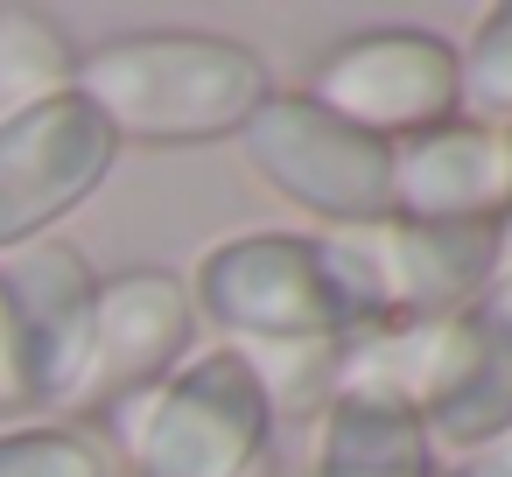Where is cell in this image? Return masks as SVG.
<instances>
[{
  "mask_svg": "<svg viewBox=\"0 0 512 477\" xmlns=\"http://www.w3.org/2000/svg\"><path fill=\"white\" fill-rule=\"evenodd\" d=\"M246 162L302 211L330 225H372L393 218V148L330 120L302 92H274L246 127H239Z\"/></svg>",
  "mask_w": 512,
  "mask_h": 477,
  "instance_id": "277c9868",
  "label": "cell"
},
{
  "mask_svg": "<svg viewBox=\"0 0 512 477\" xmlns=\"http://www.w3.org/2000/svg\"><path fill=\"white\" fill-rule=\"evenodd\" d=\"M0 477H120V456L78 421L0 428Z\"/></svg>",
  "mask_w": 512,
  "mask_h": 477,
  "instance_id": "4fadbf2b",
  "label": "cell"
},
{
  "mask_svg": "<svg viewBox=\"0 0 512 477\" xmlns=\"http://www.w3.org/2000/svg\"><path fill=\"white\" fill-rule=\"evenodd\" d=\"M302 99H316L330 120L393 148L456 120V50L428 29H372L337 43L309 71Z\"/></svg>",
  "mask_w": 512,
  "mask_h": 477,
  "instance_id": "8992f818",
  "label": "cell"
},
{
  "mask_svg": "<svg viewBox=\"0 0 512 477\" xmlns=\"http://www.w3.org/2000/svg\"><path fill=\"white\" fill-rule=\"evenodd\" d=\"M393 218L414 225H505V141L498 127H428L393 141Z\"/></svg>",
  "mask_w": 512,
  "mask_h": 477,
  "instance_id": "30bf717a",
  "label": "cell"
},
{
  "mask_svg": "<svg viewBox=\"0 0 512 477\" xmlns=\"http://www.w3.org/2000/svg\"><path fill=\"white\" fill-rule=\"evenodd\" d=\"M456 113L470 127H512V0L484 15L470 57H456Z\"/></svg>",
  "mask_w": 512,
  "mask_h": 477,
  "instance_id": "5bb4252c",
  "label": "cell"
},
{
  "mask_svg": "<svg viewBox=\"0 0 512 477\" xmlns=\"http://www.w3.org/2000/svg\"><path fill=\"white\" fill-rule=\"evenodd\" d=\"M113 456L134 477H246L267 449V400L232 351H197L148 393L106 407Z\"/></svg>",
  "mask_w": 512,
  "mask_h": 477,
  "instance_id": "3957f363",
  "label": "cell"
},
{
  "mask_svg": "<svg viewBox=\"0 0 512 477\" xmlns=\"http://www.w3.org/2000/svg\"><path fill=\"white\" fill-rule=\"evenodd\" d=\"M498 141H505V204H512V127H498Z\"/></svg>",
  "mask_w": 512,
  "mask_h": 477,
  "instance_id": "e0dca14e",
  "label": "cell"
},
{
  "mask_svg": "<svg viewBox=\"0 0 512 477\" xmlns=\"http://www.w3.org/2000/svg\"><path fill=\"white\" fill-rule=\"evenodd\" d=\"M78 92V43L43 8H0V127Z\"/></svg>",
  "mask_w": 512,
  "mask_h": 477,
  "instance_id": "7c38bea8",
  "label": "cell"
},
{
  "mask_svg": "<svg viewBox=\"0 0 512 477\" xmlns=\"http://www.w3.org/2000/svg\"><path fill=\"white\" fill-rule=\"evenodd\" d=\"M0 288H8L15 323H22V358H29L36 407H71V386L85 372V351H92V309H99L92 260L64 239H36L22 253H8Z\"/></svg>",
  "mask_w": 512,
  "mask_h": 477,
  "instance_id": "9c48e42d",
  "label": "cell"
},
{
  "mask_svg": "<svg viewBox=\"0 0 512 477\" xmlns=\"http://www.w3.org/2000/svg\"><path fill=\"white\" fill-rule=\"evenodd\" d=\"M190 309L232 337L225 351L351 337L337 316V295L323 281L316 239H295V232H253V239L211 246L190 281Z\"/></svg>",
  "mask_w": 512,
  "mask_h": 477,
  "instance_id": "5b68a950",
  "label": "cell"
},
{
  "mask_svg": "<svg viewBox=\"0 0 512 477\" xmlns=\"http://www.w3.org/2000/svg\"><path fill=\"white\" fill-rule=\"evenodd\" d=\"M36 407V386H29V358H22V323H15V302L0 288V414H29Z\"/></svg>",
  "mask_w": 512,
  "mask_h": 477,
  "instance_id": "9a60e30c",
  "label": "cell"
},
{
  "mask_svg": "<svg viewBox=\"0 0 512 477\" xmlns=\"http://www.w3.org/2000/svg\"><path fill=\"white\" fill-rule=\"evenodd\" d=\"M78 99L134 148H190L239 134L267 99V64L204 29H141L78 50Z\"/></svg>",
  "mask_w": 512,
  "mask_h": 477,
  "instance_id": "6da1fadb",
  "label": "cell"
},
{
  "mask_svg": "<svg viewBox=\"0 0 512 477\" xmlns=\"http://www.w3.org/2000/svg\"><path fill=\"white\" fill-rule=\"evenodd\" d=\"M484 323H498V330H512V218L498 225V253H491V274H484V295L470 302Z\"/></svg>",
  "mask_w": 512,
  "mask_h": 477,
  "instance_id": "2e32d148",
  "label": "cell"
},
{
  "mask_svg": "<svg viewBox=\"0 0 512 477\" xmlns=\"http://www.w3.org/2000/svg\"><path fill=\"white\" fill-rule=\"evenodd\" d=\"M309 477H435L421 414L379 393H330L316 414Z\"/></svg>",
  "mask_w": 512,
  "mask_h": 477,
  "instance_id": "8fae6325",
  "label": "cell"
},
{
  "mask_svg": "<svg viewBox=\"0 0 512 477\" xmlns=\"http://www.w3.org/2000/svg\"><path fill=\"white\" fill-rule=\"evenodd\" d=\"M190 323H197L190 281H176L169 267H127L99 281L92 351L71 386V414H106L127 393H148L155 379H169L190 351Z\"/></svg>",
  "mask_w": 512,
  "mask_h": 477,
  "instance_id": "ba28073f",
  "label": "cell"
},
{
  "mask_svg": "<svg viewBox=\"0 0 512 477\" xmlns=\"http://www.w3.org/2000/svg\"><path fill=\"white\" fill-rule=\"evenodd\" d=\"M498 253V225H414V218H372V225H330L316 239L323 281L337 295L344 330L379 323H435L463 316L484 295Z\"/></svg>",
  "mask_w": 512,
  "mask_h": 477,
  "instance_id": "7a4b0ae2",
  "label": "cell"
},
{
  "mask_svg": "<svg viewBox=\"0 0 512 477\" xmlns=\"http://www.w3.org/2000/svg\"><path fill=\"white\" fill-rule=\"evenodd\" d=\"M113 155H120V141L78 92L8 120L0 127V253L50 239V225L71 218L106 183Z\"/></svg>",
  "mask_w": 512,
  "mask_h": 477,
  "instance_id": "52a82bcc",
  "label": "cell"
}]
</instances>
